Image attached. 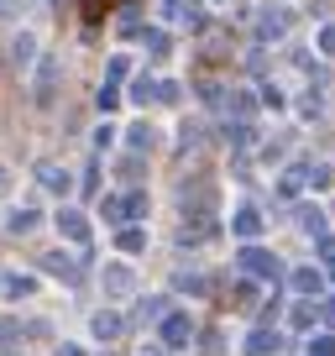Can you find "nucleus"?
<instances>
[{
    "mask_svg": "<svg viewBox=\"0 0 335 356\" xmlns=\"http://www.w3.org/2000/svg\"><path fill=\"white\" fill-rule=\"evenodd\" d=\"M6 356H22V351H6Z\"/></svg>",
    "mask_w": 335,
    "mask_h": 356,
    "instance_id": "obj_42",
    "label": "nucleus"
},
{
    "mask_svg": "<svg viewBox=\"0 0 335 356\" xmlns=\"http://www.w3.org/2000/svg\"><path fill=\"white\" fill-rule=\"evenodd\" d=\"M142 42H147V53H152V58L168 53V32H163V26H142Z\"/></svg>",
    "mask_w": 335,
    "mask_h": 356,
    "instance_id": "obj_22",
    "label": "nucleus"
},
{
    "mask_svg": "<svg viewBox=\"0 0 335 356\" xmlns=\"http://www.w3.org/2000/svg\"><path fill=\"white\" fill-rule=\"evenodd\" d=\"M53 95H58V58H37V79H32V100L42 105H53Z\"/></svg>",
    "mask_w": 335,
    "mask_h": 356,
    "instance_id": "obj_2",
    "label": "nucleus"
},
{
    "mask_svg": "<svg viewBox=\"0 0 335 356\" xmlns=\"http://www.w3.org/2000/svg\"><path fill=\"white\" fill-rule=\"evenodd\" d=\"M320 267H299V273H293V289H299V293H320Z\"/></svg>",
    "mask_w": 335,
    "mask_h": 356,
    "instance_id": "obj_19",
    "label": "nucleus"
},
{
    "mask_svg": "<svg viewBox=\"0 0 335 356\" xmlns=\"http://www.w3.org/2000/svg\"><path fill=\"white\" fill-rule=\"evenodd\" d=\"M100 283H105V293H111V299H126L136 278H131V267H126V262H111V267H105V278H100Z\"/></svg>",
    "mask_w": 335,
    "mask_h": 356,
    "instance_id": "obj_6",
    "label": "nucleus"
},
{
    "mask_svg": "<svg viewBox=\"0 0 335 356\" xmlns=\"http://www.w3.org/2000/svg\"><path fill=\"white\" fill-rule=\"evenodd\" d=\"M115 241H121V252H142V246H147V231H142V225H121V236H115Z\"/></svg>",
    "mask_w": 335,
    "mask_h": 356,
    "instance_id": "obj_20",
    "label": "nucleus"
},
{
    "mask_svg": "<svg viewBox=\"0 0 335 356\" xmlns=\"http://www.w3.org/2000/svg\"><path fill=\"white\" fill-rule=\"evenodd\" d=\"M131 100H136V105H152V100H163V84L142 74V79H136V84H131Z\"/></svg>",
    "mask_w": 335,
    "mask_h": 356,
    "instance_id": "obj_17",
    "label": "nucleus"
},
{
    "mask_svg": "<svg viewBox=\"0 0 335 356\" xmlns=\"http://www.w3.org/2000/svg\"><path fill=\"white\" fill-rule=\"evenodd\" d=\"M215 6H225V0H215Z\"/></svg>",
    "mask_w": 335,
    "mask_h": 356,
    "instance_id": "obj_43",
    "label": "nucleus"
},
{
    "mask_svg": "<svg viewBox=\"0 0 335 356\" xmlns=\"http://www.w3.org/2000/svg\"><path fill=\"white\" fill-rule=\"evenodd\" d=\"M283 32H288V11H283V6H268V11L257 16V37L262 42H278Z\"/></svg>",
    "mask_w": 335,
    "mask_h": 356,
    "instance_id": "obj_5",
    "label": "nucleus"
},
{
    "mask_svg": "<svg viewBox=\"0 0 335 356\" xmlns=\"http://www.w3.org/2000/svg\"><path fill=\"white\" fill-rule=\"evenodd\" d=\"M173 289H179V293H194V299H204V293H210V278H204V273H179V278H173Z\"/></svg>",
    "mask_w": 335,
    "mask_h": 356,
    "instance_id": "obj_16",
    "label": "nucleus"
},
{
    "mask_svg": "<svg viewBox=\"0 0 335 356\" xmlns=\"http://www.w3.org/2000/svg\"><path fill=\"white\" fill-rule=\"evenodd\" d=\"M309 356H335V335H314V341H309Z\"/></svg>",
    "mask_w": 335,
    "mask_h": 356,
    "instance_id": "obj_31",
    "label": "nucleus"
},
{
    "mask_svg": "<svg viewBox=\"0 0 335 356\" xmlns=\"http://www.w3.org/2000/svg\"><path fill=\"white\" fill-rule=\"evenodd\" d=\"M299 111H304V115H309V121H314V115H320V111H325V100H320V89H309V95H304V105H299Z\"/></svg>",
    "mask_w": 335,
    "mask_h": 356,
    "instance_id": "obj_32",
    "label": "nucleus"
},
{
    "mask_svg": "<svg viewBox=\"0 0 335 356\" xmlns=\"http://www.w3.org/2000/svg\"><path fill=\"white\" fill-rule=\"evenodd\" d=\"M115 105H121V89L105 79V84H100V111H115Z\"/></svg>",
    "mask_w": 335,
    "mask_h": 356,
    "instance_id": "obj_27",
    "label": "nucleus"
},
{
    "mask_svg": "<svg viewBox=\"0 0 335 356\" xmlns=\"http://www.w3.org/2000/svg\"><path fill=\"white\" fill-rule=\"evenodd\" d=\"M6 189H11V173H6V168H0V194H6Z\"/></svg>",
    "mask_w": 335,
    "mask_h": 356,
    "instance_id": "obj_41",
    "label": "nucleus"
},
{
    "mask_svg": "<svg viewBox=\"0 0 335 356\" xmlns=\"http://www.w3.org/2000/svg\"><path fill=\"white\" fill-rule=\"evenodd\" d=\"M37 184H42L47 194H68V189H74V173L58 168V163H37Z\"/></svg>",
    "mask_w": 335,
    "mask_h": 356,
    "instance_id": "obj_4",
    "label": "nucleus"
},
{
    "mask_svg": "<svg viewBox=\"0 0 335 356\" xmlns=\"http://www.w3.org/2000/svg\"><path fill=\"white\" fill-rule=\"evenodd\" d=\"M157 330H163V346L173 351V346H189V335H194V320L183 309H173V314H163L157 320Z\"/></svg>",
    "mask_w": 335,
    "mask_h": 356,
    "instance_id": "obj_3",
    "label": "nucleus"
},
{
    "mask_svg": "<svg viewBox=\"0 0 335 356\" xmlns=\"http://www.w3.org/2000/svg\"><path fill=\"white\" fill-rule=\"evenodd\" d=\"M225 111H231L236 121H252V111H257V95H252V89H231V95H225Z\"/></svg>",
    "mask_w": 335,
    "mask_h": 356,
    "instance_id": "obj_12",
    "label": "nucleus"
},
{
    "mask_svg": "<svg viewBox=\"0 0 335 356\" xmlns=\"http://www.w3.org/2000/svg\"><path fill=\"white\" fill-rule=\"evenodd\" d=\"M314 47H320L325 58H335V26H320V37H314Z\"/></svg>",
    "mask_w": 335,
    "mask_h": 356,
    "instance_id": "obj_29",
    "label": "nucleus"
},
{
    "mask_svg": "<svg viewBox=\"0 0 335 356\" xmlns=\"http://www.w3.org/2000/svg\"><path fill=\"white\" fill-rule=\"evenodd\" d=\"M299 184H304V173L293 168V173H283V178H278V194H283V200H293V194H299Z\"/></svg>",
    "mask_w": 335,
    "mask_h": 356,
    "instance_id": "obj_26",
    "label": "nucleus"
},
{
    "mask_svg": "<svg viewBox=\"0 0 335 356\" xmlns=\"http://www.w3.org/2000/svg\"><path fill=\"white\" fill-rule=\"evenodd\" d=\"M299 225H304L309 236H325V215H320V210H309V204L299 210Z\"/></svg>",
    "mask_w": 335,
    "mask_h": 356,
    "instance_id": "obj_24",
    "label": "nucleus"
},
{
    "mask_svg": "<svg viewBox=\"0 0 335 356\" xmlns=\"http://www.w3.org/2000/svg\"><path fill=\"white\" fill-rule=\"evenodd\" d=\"M16 335H22V325H16V320H0V346H11Z\"/></svg>",
    "mask_w": 335,
    "mask_h": 356,
    "instance_id": "obj_36",
    "label": "nucleus"
},
{
    "mask_svg": "<svg viewBox=\"0 0 335 356\" xmlns=\"http://www.w3.org/2000/svg\"><path fill=\"white\" fill-rule=\"evenodd\" d=\"M90 330L100 335V341H115V335L126 330V314H121V309H100V314L90 320Z\"/></svg>",
    "mask_w": 335,
    "mask_h": 356,
    "instance_id": "obj_9",
    "label": "nucleus"
},
{
    "mask_svg": "<svg viewBox=\"0 0 335 356\" xmlns=\"http://www.w3.org/2000/svg\"><path fill=\"white\" fill-rule=\"evenodd\" d=\"M231 231L241 236V241H257V236H262V215L252 210V204H241V210L231 215Z\"/></svg>",
    "mask_w": 335,
    "mask_h": 356,
    "instance_id": "obj_8",
    "label": "nucleus"
},
{
    "mask_svg": "<svg viewBox=\"0 0 335 356\" xmlns=\"http://www.w3.org/2000/svg\"><path fill=\"white\" fill-rule=\"evenodd\" d=\"M183 26H194V32H204V6H199V0H189V16H183Z\"/></svg>",
    "mask_w": 335,
    "mask_h": 356,
    "instance_id": "obj_34",
    "label": "nucleus"
},
{
    "mask_svg": "<svg viewBox=\"0 0 335 356\" xmlns=\"http://www.w3.org/2000/svg\"><path fill=\"white\" fill-rule=\"evenodd\" d=\"M262 105H272V111H283V89H278V84H262Z\"/></svg>",
    "mask_w": 335,
    "mask_h": 356,
    "instance_id": "obj_35",
    "label": "nucleus"
},
{
    "mask_svg": "<svg viewBox=\"0 0 335 356\" xmlns=\"http://www.w3.org/2000/svg\"><path fill=\"white\" fill-rule=\"evenodd\" d=\"M32 53H37V37L22 26V32L11 37V63H16V68H26V63H32Z\"/></svg>",
    "mask_w": 335,
    "mask_h": 356,
    "instance_id": "obj_14",
    "label": "nucleus"
},
{
    "mask_svg": "<svg viewBox=\"0 0 335 356\" xmlns=\"http://www.w3.org/2000/svg\"><path fill=\"white\" fill-rule=\"evenodd\" d=\"M126 74H131V58H126V53H115V58H111V68H105V79H111V84H121Z\"/></svg>",
    "mask_w": 335,
    "mask_h": 356,
    "instance_id": "obj_25",
    "label": "nucleus"
},
{
    "mask_svg": "<svg viewBox=\"0 0 335 356\" xmlns=\"http://www.w3.org/2000/svg\"><path fill=\"white\" fill-rule=\"evenodd\" d=\"M236 262H241L246 267V273H252V278H262V283H278V257H272V252H262V246H246V252L241 257H236Z\"/></svg>",
    "mask_w": 335,
    "mask_h": 356,
    "instance_id": "obj_1",
    "label": "nucleus"
},
{
    "mask_svg": "<svg viewBox=\"0 0 335 356\" xmlns=\"http://www.w3.org/2000/svg\"><path fill=\"white\" fill-rule=\"evenodd\" d=\"M111 6H115V0H84V22H90V26H100L105 16H111Z\"/></svg>",
    "mask_w": 335,
    "mask_h": 356,
    "instance_id": "obj_23",
    "label": "nucleus"
},
{
    "mask_svg": "<svg viewBox=\"0 0 335 356\" xmlns=\"http://www.w3.org/2000/svg\"><path fill=\"white\" fill-rule=\"evenodd\" d=\"M115 142V126H95V147H111Z\"/></svg>",
    "mask_w": 335,
    "mask_h": 356,
    "instance_id": "obj_38",
    "label": "nucleus"
},
{
    "mask_svg": "<svg viewBox=\"0 0 335 356\" xmlns=\"http://www.w3.org/2000/svg\"><path fill=\"white\" fill-rule=\"evenodd\" d=\"M320 314H325V320L335 325V299H325V304H320Z\"/></svg>",
    "mask_w": 335,
    "mask_h": 356,
    "instance_id": "obj_40",
    "label": "nucleus"
},
{
    "mask_svg": "<svg viewBox=\"0 0 335 356\" xmlns=\"http://www.w3.org/2000/svg\"><path fill=\"white\" fill-rule=\"evenodd\" d=\"M42 267L53 273V278H63V283H79V262H74L68 252H47V257H42Z\"/></svg>",
    "mask_w": 335,
    "mask_h": 356,
    "instance_id": "obj_10",
    "label": "nucleus"
},
{
    "mask_svg": "<svg viewBox=\"0 0 335 356\" xmlns=\"http://www.w3.org/2000/svg\"><path fill=\"white\" fill-rule=\"evenodd\" d=\"M58 231H63L74 246H84V241H90V220H84L79 210H58Z\"/></svg>",
    "mask_w": 335,
    "mask_h": 356,
    "instance_id": "obj_7",
    "label": "nucleus"
},
{
    "mask_svg": "<svg viewBox=\"0 0 335 356\" xmlns=\"http://www.w3.org/2000/svg\"><path fill=\"white\" fill-rule=\"evenodd\" d=\"M163 16L168 22H183V16H189V0H163Z\"/></svg>",
    "mask_w": 335,
    "mask_h": 356,
    "instance_id": "obj_30",
    "label": "nucleus"
},
{
    "mask_svg": "<svg viewBox=\"0 0 335 356\" xmlns=\"http://www.w3.org/2000/svg\"><path fill=\"white\" fill-rule=\"evenodd\" d=\"M152 142H157V136H152V126H147V121H136L131 131H126V147H131V152H147Z\"/></svg>",
    "mask_w": 335,
    "mask_h": 356,
    "instance_id": "obj_18",
    "label": "nucleus"
},
{
    "mask_svg": "<svg viewBox=\"0 0 335 356\" xmlns=\"http://www.w3.org/2000/svg\"><path fill=\"white\" fill-rule=\"evenodd\" d=\"M278 346H283L278 330H252V335H246V351H252V356H268V351H278Z\"/></svg>",
    "mask_w": 335,
    "mask_h": 356,
    "instance_id": "obj_15",
    "label": "nucleus"
},
{
    "mask_svg": "<svg viewBox=\"0 0 335 356\" xmlns=\"http://www.w3.org/2000/svg\"><path fill=\"white\" fill-rule=\"evenodd\" d=\"M314 314H320L314 304H293V325H299V330H309V325H314Z\"/></svg>",
    "mask_w": 335,
    "mask_h": 356,
    "instance_id": "obj_28",
    "label": "nucleus"
},
{
    "mask_svg": "<svg viewBox=\"0 0 335 356\" xmlns=\"http://www.w3.org/2000/svg\"><path fill=\"white\" fill-rule=\"evenodd\" d=\"M58 356H84V346H74V341H63V346H58Z\"/></svg>",
    "mask_w": 335,
    "mask_h": 356,
    "instance_id": "obj_39",
    "label": "nucleus"
},
{
    "mask_svg": "<svg viewBox=\"0 0 335 356\" xmlns=\"http://www.w3.org/2000/svg\"><path fill=\"white\" fill-rule=\"evenodd\" d=\"M231 299H236V304H252V299H257V289H252V283H236Z\"/></svg>",
    "mask_w": 335,
    "mask_h": 356,
    "instance_id": "obj_37",
    "label": "nucleus"
},
{
    "mask_svg": "<svg viewBox=\"0 0 335 356\" xmlns=\"http://www.w3.org/2000/svg\"><path fill=\"white\" fill-rule=\"evenodd\" d=\"M37 220H42V215H37L32 204H22V210L6 215V231H11V236H26V231H37Z\"/></svg>",
    "mask_w": 335,
    "mask_h": 356,
    "instance_id": "obj_13",
    "label": "nucleus"
},
{
    "mask_svg": "<svg viewBox=\"0 0 335 356\" xmlns=\"http://www.w3.org/2000/svg\"><path fill=\"white\" fill-rule=\"evenodd\" d=\"M309 178H314V189H325V184L335 178V168H330V163H314V168H309Z\"/></svg>",
    "mask_w": 335,
    "mask_h": 356,
    "instance_id": "obj_33",
    "label": "nucleus"
},
{
    "mask_svg": "<svg viewBox=\"0 0 335 356\" xmlns=\"http://www.w3.org/2000/svg\"><path fill=\"white\" fill-rule=\"evenodd\" d=\"M0 299H6V304L32 299V278H22V273H0Z\"/></svg>",
    "mask_w": 335,
    "mask_h": 356,
    "instance_id": "obj_11",
    "label": "nucleus"
},
{
    "mask_svg": "<svg viewBox=\"0 0 335 356\" xmlns=\"http://www.w3.org/2000/svg\"><path fill=\"white\" fill-rule=\"evenodd\" d=\"M231 147H236V152L257 147V131H252V121H236V126H231Z\"/></svg>",
    "mask_w": 335,
    "mask_h": 356,
    "instance_id": "obj_21",
    "label": "nucleus"
}]
</instances>
